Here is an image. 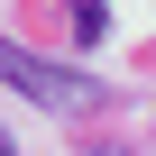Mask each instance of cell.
<instances>
[{
	"instance_id": "obj_1",
	"label": "cell",
	"mask_w": 156,
	"mask_h": 156,
	"mask_svg": "<svg viewBox=\"0 0 156 156\" xmlns=\"http://www.w3.org/2000/svg\"><path fill=\"white\" fill-rule=\"evenodd\" d=\"M0 83H9L19 101H37V110H92L101 101V83L92 73H73V64H46V55H28V46H0Z\"/></svg>"
},
{
	"instance_id": "obj_2",
	"label": "cell",
	"mask_w": 156,
	"mask_h": 156,
	"mask_svg": "<svg viewBox=\"0 0 156 156\" xmlns=\"http://www.w3.org/2000/svg\"><path fill=\"white\" fill-rule=\"evenodd\" d=\"M73 37H83V46L110 37V9H101V0H73Z\"/></svg>"
},
{
	"instance_id": "obj_3",
	"label": "cell",
	"mask_w": 156,
	"mask_h": 156,
	"mask_svg": "<svg viewBox=\"0 0 156 156\" xmlns=\"http://www.w3.org/2000/svg\"><path fill=\"white\" fill-rule=\"evenodd\" d=\"M0 156H19V147H9V138H0Z\"/></svg>"
}]
</instances>
